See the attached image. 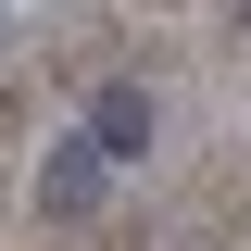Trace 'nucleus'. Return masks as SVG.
Returning a JSON list of instances; mask_svg holds the SVG:
<instances>
[{
  "label": "nucleus",
  "instance_id": "1",
  "mask_svg": "<svg viewBox=\"0 0 251 251\" xmlns=\"http://www.w3.org/2000/svg\"><path fill=\"white\" fill-rule=\"evenodd\" d=\"M100 176H113V151H100L88 126H63L50 151H38V214H50V226H75V214H100Z\"/></svg>",
  "mask_w": 251,
  "mask_h": 251
},
{
  "label": "nucleus",
  "instance_id": "2",
  "mask_svg": "<svg viewBox=\"0 0 251 251\" xmlns=\"http://www.w3.org/2000/svg\"><path fill=\"white\" fill-rule=\"evenodd\" d=\"M151 88H138V75H113V88H100L88 100V138H100V151H113V163H151Z\"/></svg>",
  "mask_w": 251,
  "mask_h": 251
},
{
  "label": "nucleus",
  "instance_id": "3",
  "mask_svg": "<svg viewBox=\"0 0 251 251\" xmlns=\"http://www.w3.org/2000/svg\"><path fill=\"white\" fill-rule=\"evenodd\" d=\"M239 38H251V0H239Z\"/></svg>",
  "mask_w": 251,
  "mask_h": 251
}]
</instances>
